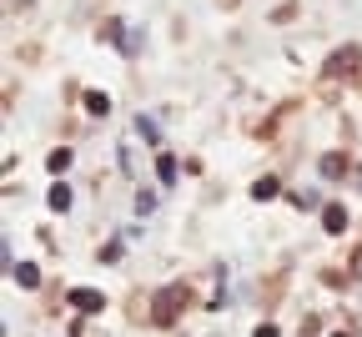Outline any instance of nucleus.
Returning a JSON list of instances; mask_svg holds the SVG:
<instances>
[{"mask_svg":"<svg viewBox=\"0 0 362 337\" xmlns=\"http://www.w3.org/2000/svg\"><path fill=\"white\" fill-rule=\"evenodd\" d=\"M257 337H282V332H277V327L267 322V327H257Z\"/></svg>","mask_w":362,"mask_h":337,"instance_id":"ddd939ff","label":"nucleus"},{"mask_svg":"<svg viewBox=\"0 0 362 337\" xmlns=\"http://www.w3.org/2000/svg\"><path fill=\"white\" fill-rule=\"evenodd\" d=\"M357 71V51L347 46V51H337L332 60H327V76H352Z\"/></svg>","mask_w":362,"mask_h":337,"instance_id":"f03ea898","label":"nucleus"},{"mask_svg":"<svg viewBox=\"0 0 362 337\" xmlns=\"http://www.w3.org/2000/svg\"><path fill=\"white\" fill-rule=\"evenodd\" d=\"M86 111H91V116H106V111H111V96H101V91H86Z\"/></svg>","mask_w":362,"mask_h":337,"instance_id":"1a4fd4ad","label":"nucleus"},{"mask_svg":"<svg viewBox=\"0 0 362 337\" xmlns=\"http://www.w3.org/2000/svg\"><path fill=\"white\" fill-rule=\"evenodd\" d=\"M156 176L172 186V181H176V156H161V161H156Z\"/></svg>","mask_w":362,"mask_h":337,"instance_id":"9b49d317","label":"nucleus"},{"mask_svg":"<svg viewBox=\"0 0 362 337\" xmlns=\"http://www.w3.org/2000/svg\"><path fill=\"white\" fill-rule=\"evenodd\" d=\"M71 206V186H51V212H66Z\"/></svg>","mask_w":362,"mask_h":337,"instance_id":"9d476101","label":"nucleus"},{"mask_svg":"<svg viewBox=\"0 0 362 337\" xmlns=\"http://www.w3.org/2000/svg\"><path fill=\"white\" fill-rule=\"evenodd\" d=\"M71 302H76L81 312H101V307H106V297H101L96 287H76V292H71Z\"/></svg>","mask_w":362,"mask_h":337,"instance_id":"7ed1b4c3","label":"nucleus"},{"mask_svg":"<svg viewBox=\"0 0 362 337\" xmlns=\"http://www.w3.org/2000/svg\"><path fill=\"white\" fill-rule=\"evenodd\" d=\"M181 297H186V287H166V292H156V322H172Z\"/></svg>","mask_w":362,"mask_h":337,"instance_id":"f257e3e1","label":"nucleus"},{"mask_svg":"<svg viewBox=\"0 0 362 337\" xmlns=\"http://www.w3.org/2000/svg\"><path fill=\"white\" fill-rule=\"evenodd\" d=\"M343 172H347V156H337V151H332V156H322V176H327V181H337Z\"/></svg>","mask_w":362,"mask_h":337,"instance_id":"0eeeda50","label":"nucleus"},{"mask_svg":"<svg viewBox=\"0 0 362 337\" xmlns=\"http://www.w3.org/2000/svg\"><path fill=\"white\" fill-rule=\"evenodd\" d=\"M15 282H20V287H40V272H35V262H15Z\"/></svg>","mask_w":362,"mask_h":337,"instance_id":"423d86ee","label":"nucleus"},{"mask_svg":"<svg viewBox=\"0 0 362 337\" xmlns=\"http://www.w3.org/2000/svg\"><path fill=\"white\" fill-rule=\"evenodd\" d=\"M332 337H347V332H332Z\"/></svg>","mask_w":362,"mask_h":337,"instance_id":"4468645a","label":"nucleus"},{"mask_svg":"<svg viewBox=\"0 0 362 337\" xmlns=\"http://www.w3.org/2000/svg\"><path fill=\"white\" fill-rule=\"evenodd\" d=\"M136 136H141V141H151V146L161 141V131H156V121H151V116H136Z\"/></svg>","mask_w":362,"mask_h":337,"instance_id":"6e6552de","label":"nucleus"},{"mask_svg":"<svg viewBox=\"0 0 362 337\" xmlns=\"http://www.w3.org/2000/svg\"><path fill=\"white\" fill-rule=\"evenodd\" d=\"M322 227H327V231H347V206L327 202V206H322Z\"/></svg>","mask_w":362,"mask_h":337,"instance_id":"20e7f679","label":"nucleus"},{"mask_svg":"<svg viewBox=\"0 0 362 337\" xmlns=\"http://www.w3.org/2000/svg\"><path fill=\"white\" fill-rule=\"evenodd\" d=\"M277 192H282V181H277V176H262L257 186H252V197H257V202H272Z\"/></svg>","mask_w":362,"mask_h":337,"instance_id":"39448f33","label":"nucleus"},{"mask_svg":"<svg viewBox=\"0 0 362 337\" xmlns=\"http://www.w3.org/2000/svg\"><path fill=\"white\" fill-rule=\"evenodd\" d=\"M46 166H51V172H66V166H71V151H66V146H60V151H51Z\"/></svg>","mask_w":362,"mask_h":337,"instance_id":"f8f14e48","label":"nucleus"}]
</instances>
